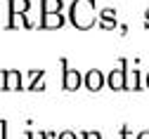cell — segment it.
<instances>
[{
  "instance_id": "6da1fadb",
  "label": "cell",
  "mask_w": 149,
  "mask_h": 139,
  "mask_svg": "<svg viewBox=\"0 0 149 139\" xmlns=\"http://www.w3.org/2000/svg\"><path fill=\"white\" fill-rule=\"evenodd\" d=\"M69 17H71V24L76 28H81V31L90 28L95 24V0H73Z\"/></svg>"
},
{
  "instance_id": "7a4b0ae2",
  "label": "cell",
  "mask_w": 149,
  "mask_h": 139,
  "mask_svg": "<svg viewBox=\"0 0 149 139\" xmlns=\"http://www.w3.org/2000/svg\"><path fill=\"white\" fill-rule=\"evenodd\" d=\"M81 73L78 71H73V68H69L66 66V62H64V90H69V92H73V90H78L81 87Z\"/></svg>"
},
{
  "instance_id": "3957f363",
  "label": "cell",
  "mask_w": 149,
  "mask_h": 139,
  "mask_svg": "<svg viewBox=\"0 0 149 139\" xmlns=\"http://www.w3.org/2000/svg\"><path fill=\"white\" fill-rule=\"evenodd\" d=\"M102 85H104V75H102L97 68H92V71L85 73V87H88L90 92H97Z\"/></svg>"
},
{
  "instance_id": "277c9868",
  "label": "cell",
  "mask_w": 149,
  "mask_h": 139,
  "mask_svg": "<svg viewBox=\"0 0 149 139\" xmlns=\"http://www.w3.org/2000/svg\"><path fill=\"white\" fill-rule=\"evenodd\" d=\"M125 71H128V68H116V71L109 73L107 83H109L111 90H125Z\"/></svg>"
},
{
  "instance_id": "5b68a950",
  "label": "cell",
  "mask_w": 149,
  "mask_h": 139,
  "mask_svg": "<svg viewBox=\"0 0 149 139\" xmlns=\"http://www.w3.org/2000/svg\"><path fill=\"white\" fill-rule=\"evenodd\" d=\"M62 24H64V17L59 12H43V21H40L43 28H62Z\"/></svg>"
},
{
  "instance_id": "8992f818",
  "label": "cell",
  "mask_w": 149,
  "mask_h": 139,
  "mask_svg": "<svg viewBox=\"0 0 149 139\" xmlns=\"http://www.w3.org/2000/svg\"><path fill=\"white\" fill-rule=\"evenodd\" d=\"M7 28H31V21L22 12H10V24Z\"/></svg>"
},
{
  "instance_id": "52a82bcc",
  "label": "cell",
  "mask_w": 149,
  "mask_h": 139,
  "mask_svg": "<svg viewBox=\"0 0 149 139\" xmlns=\"http://www.w3.org/2000/svg\"><path fill=\"white\" fill-rule=\"evenodd\" d=\"M7 90H22V73L7 71Z\"/></svg>"
},
{
  "instance_id": "ba28073f",
  "label": "cell",
  "mask_w": 149,
  "mask_h": 139,
  "mask_svg": "<svg viewBox=\"0 0 149 139\" xmlns=\"http://www.w3.org/2000/svg\"><path fill=\"white\" fill-rule=\"evenodd\" d=\"M125 90H140V73L125 71Z\"/></svg>"
},
{
  "instance_id": "9c48e42d",
  "label": "cell",
  "mask_w": 149,
  "mask_h": 139,
  "mask_svg": "<svg viewBox=\"0 0 149 139\" xmlns=\"http://www.w3.org/2000/svg\"><path fill=\"white\" fill-rule=\"evenodd\" d=\"M7 5H10V12H22V14H26L29 12V0H7Z\"/></svg>"
},
{
  "instance_id": "30bf717a",
  "label": "cell",
  "mask_w": 149,
  "mask_h": 139,
  "mask_svg": "<svg viewBox=\"0 0 149 139\" xmlns=\"http://www.w3.org/2000/svg\"><path fill=\"white\" fill-rule=\"evenodd\" d=\"M43 12H59L62 10V0H40Z\"/></svg>"
},
{
  "instance_id": "8fae6325",
  "label": "cell",
  "mask_w": 149,
  "mask_h": 139,
  "mask_svg": "<svg viewBox=\"0 0 149 139\" xmlns=\"http://www.w3.org/2000/svg\"><path fill=\"white\" fill-rule=\"evenodd\" d=\"M43 75H45L43 71H38V73H33V80H31L29 90H33V92H36V90H43Z\"/></svg>"
},
{
  "instance_id": "7c38bea8",
  "label": "cell",
  "mask_w": 149,
  "mask_h": 139,
  "mask_svg": "<svg viewBox=\"0 0 149 139\" xmlns=\"http://www.w3.org/2000/svg\"><path fill=\"white\" fill-rule=\"evenodd\" d=\"M0 90H7V71H0Z\"/></svg>"
},
{
  "instance_id": "4fadbf2b",
  "label": "cell",
  "mask_w": 149,
  "mask_h": 139,
  "mask_svg": "<svg viewBox=\"0 0 149 139\" xmlns=\"http://www.w3.org/2000/svg\"><path fill=\"white\" fill-rule=\"evenodd\" d=\"M83 139H100V134H97V132H85Z\"/></svg>"
},
{
  "instance_id": "5bb4252c",
  "label": "cell",
  "mask_w": 149,
  "mask_h": 139,
  "mask_svg": "<svg viewBox=\"0 0 149 139\" xmlns=\"http://www.w3.org/2000/svg\"><path fill=\"white\" fill-rule=\"evenodd\" d=\"M59 139H76V134H73V132H62Z\"/></svg>"
},
{
  "instance_id": "9a60e30c",
  "label": "cell",
  "mask_w": 149,
  "mask_h": 139,
  "mask_svg": "<svg viewBox=\"0 0 149 139\" xmlns=\"http://www.w3.org/2000/svg\"><path fill=\"white\" fill-rule=\"evenodd\" d=\"M123 139H133V134H130V132H128L125 127H123Z\"/></svg>"
},
{
  "instance_id": "2e32d148",
  "label": "cell",
  "mask_w": 149,
  "mask_h": 139,
  "mask_svg": "<svg viewBox=\"0 0 149 139\" xmlns=\"http://www.w3.org/2000/svg\"><path fill=\"white\" fill-rule=\"evenodd\" d=\"M137 139H149V132H142V134H140Z\"/></svg>"
},
{
  "instance_id": "e0dca14e",
  "label": "cell",
  "mask_w": 149,
  "mask_h": 139,
  "mask_svg": "<svg viewBox=\"0 0 149 139\" xmlns=\"http://www.w3.org/2000/svg\"><path fill=\"white\" fill-rule=\"evenodd\" d=\"M147 28H149V19H147Z\"/></svg>"
},
{
  "instance_id": "ac0fdd59",
  "label": "cell",
  "mask_w": 149,
  "mask_h": 139,
  "mask_svg": "<svg viewBox=\"0 0 149 139\" xmlns=\"http://www.w3.org/2000/svg\"><path fill=\"white\" fill-rule=\"evenodd\" d=\"M147 85H149V75H147Z\"/></svg>"
},
{
  "instance_id": "d6986e66",
  "label": "cell",
  "mask_w": 149,
  "mask_h": 139,
  "mask_svg": "<svg viewBox=\"0 0 149 139\" xmlns=\"http://www.w3.org/2000/svg\"><path fill=\"white\" fill-rule=\"evenodd\" d=\"M147 19H149V10H147Z\"/></svg>"
}]
</instances>
